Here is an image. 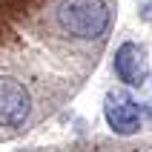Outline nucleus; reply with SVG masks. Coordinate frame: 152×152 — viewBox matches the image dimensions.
Listing matches in <instances>:
<instances>
[{
  "label": "nucleus",
  "mask_w": 152,
  "mask_h": 152,
  "mask_svg": "<svg viewBox=\"0 0 152 152\" xmlns=\"http://www.w3.org/2000/svg\"><path fill=\"white\" fill-rule=\"evenodd\" d=\"M115 75L129 86H141L149 77V63L138 43H121L115 52Z\"/></svg>",
  "instance_id": "obj_4"
},
{
  "label": "nucleus",
  "mask_w": 152,
  "mask_h": 152,
  "mask_svg": "<svg viewBox=\"0 0 152 152\" xmlns=\"http://www.w3.org/2000/svg\"><path fill=\"white\" fill-rule=\"evenodd\" d=\"M32 112V98L15 77H0V126H23Z\"/></svg>",
  "instance_id": "obj_2"
},
{
  "label": "nucleus",
  "mask_w": 152,
  "mask_h": 152,
  "mask_svg": "<svg viewBox=\"0 0 152 152\" xmlns=\"http://www.w3.org/2000/svg\"><path fill=\"white\" fill-rule=\"evenodd\" d=\"M141 17H144V20H152V0H144V9H141Z\"/></svg>",
  "instance_id": "obj_5"
},
{
  "label": "nucleus",
  "mask_w": 152,
  "mask_h": 152,
  "mask_svg": "<svg viewBox=\"0 0 152 152\" xmlns=\"http://www.w3.org/2000/svg\"><path fill=\"white\" fill-rule=\"evenodd\" d=\"M103 115H106V124L112 126V132H118V135H135L138 129H141V115H138V106L129 101L126 95H121V92L106 95Z\"/></svg>",
  "instance_id": "obj_3"
},
{
  "label": "nucleus",
  "mask_w": 152,
  "mask_h": 152,
  "mask_svg": "<svg viewBox=\"0 0 152 152\" xmlns=\"http://www.w3.org/2000/svg\"><path fill=\"white\" fill-rule=\"evenodd\" d=\"M58 23L63 32L80 40L101 37L109 26V9L103 0H60L58 6Z\"/></svg>",
  "instance_id": "obj_1"
}]
</instances>
